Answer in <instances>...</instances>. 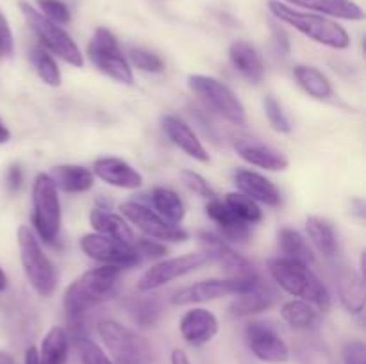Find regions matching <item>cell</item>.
Instances as JSON below:
<instances>
[{"mask_svg": "<svg viewBox=\"0 0 366 364\" xmlns=\"http://www.w3.org/2000/svg\"><path fill=\"white\" fill-rule=\"evenodd\" d=\"M20 9L24 13L25 20H27L29 27L38 36L39 43H41L46 52L54 54V56L66 61L68 64L75 68L84 66V57H82L81 49H79L77 43L71 39V36L61 25L50 21L49 18L43 16L39 11H36L27 2H21Z\"/></svg>", "mask_w": 366, "mask_h": 364, "instance_id": "cell-8", "label": "cell"}, {"mask_svg": "<svg viewBox=\"0 0 366 364\" xmlns=\"http://www.w3.org/2000/svg\"><path fill=\"white\" fill-rule=\"evenodd\" d=\"M0 364H16V363H14V359H13V355H11V353L0 350Z\"/></svg>", "mask_w": 366, "mask_h": 364, "instance_id": "cell-50", "label": "cell"}, {"mask_svg": "<svg viewBox=\"0 0 366 364\" xmlns=\"http://www.w3.org/2000/svg\"><path fill=\"white\" fill-rule=\"evenodd\" d=\"M93 175L106 184L120 189H138L143 184V175L120 157H100L93 163Z\"/></svg>", "mask_w": 366, "mask_h": 364, "instance_id": "cell-17", "label": "cell"}, {"mask_svg": "<svg viewBox=\"0 0 366 364\" xmlns=\"http://www.w3.org/2000/svg\"><path fill=\"white\" fill-rule=\"evenodd\" d=\"M343 364H366V350L361 339H352L343 346Z\"/></svg>", "mask_w": 366, "mask_h": 364, "instance_id": "cell-43", "label": "cell"}, {"mask_svg": "<svg viewBox=\"0 0 366 364\" xmlns=\"http://www.w3.org/2000/svg\"><path fill=\"white\" fill-rule=\"evenodd\" d=\"M234 184L239 193H243L257 203L275 207L282 202V195L277 186L257 171L238 170L234 173Z\"/></svg>", "mask_w": 366, "mask_h": 364, "instance_id": "cell-20", "label": "cell"}, {"mask_svg": "<svg viewBox=\"0 0 366 364\" xmlns=\"http://www.w3.org/2000/svg\"><path fill=\"white\" fill-rule=\"evenodd\" d=\"M99 338L114 364H152L154 350L145 335L117 320H102L97 325Z\"/></svg>", "mask_w": 366, "mask_h": 364, "instance_id": "cell-4", "label": "cell"}, {"mask_svg": "<svg viewBox=\"0 0 366 364\" xmlns=\"http://www.w3.org/2000/svg\"><path fill=\"white\" fill-rule=\"evenodd\" d=\"M293 77H295L297 84L313 98L327 100L332 95L331 81L318 68L299 64V66L293 68Z\"/></svg>", "mask_w": 366, "mask_h": 364, "instance_id": "cell-28", "label": "cell"}, {"mask_svg": "<svg viewBox=\"0 0 366 364\" xmlns=\"http://www.w3.org/2000/svg\"><path fill=\"white\" fill-rule=\"evenodd\" d=\"M81 250L93 261H99L104 266L132 268L139 263V256L134 248V243H125L120 239L109 238L104 234H86L81 238Z\"/></svg>", "mask_w": 366, "mask_h": 364, "instance_id": "cell-12", "label": "cell"}, {"mask_svg": "<svg viewBox=\"0 0 366 364\" xmlns=\"http://www.w3.org/2000/svg\"><path fill=\"white\" fill-rule=\"evenodd\" d=\"M24 364H39V352L38 346H29L25 350V357H24Z\"/></svg>", "mask_w": 366, "mask_h": 364, "instance_id": "cell-47", "label": "cell"}, {"mask_svg": "<svg viewBox=\"0 0 366 364\" xmlns=\"http://www.w3.org/2000/svg\"><path fill=\"white\" fill-rule=\"evenodd\" d=\"M229 59L231 64L234 66L236 71L243 75L247 81H250L252 84H259L264 77V63L263 57H261L259 50L249 41H238L232 43L229 46Z\"/></svg>", "mask_w": 366, "mask_h": 364, "instance_id": "cell-22", "label": "cell"}, {"mask_svg": "<svg viewBox=\"0 0 366 364\" xmlns=\"http://www.w3.org/2000/svg\"><path fill=\"white\" fill-rule=\"evenodd\" d=\"M120 211L122 216L136 225L147 238L170 243H182L188 239V232L184 228L172 225L149 206H143L139 202H125L120 206Z\"/></svg>", "mask_w": 366, "mask_h": 364, "instance_id": "cell-13", "label": "cell"}, {"mask_svg": "<svg viewBox=\"0 0 366 364\" xmlns=\"http://www.w3.org/2000/svg\"><path fill=\"white\" fill-rule=\"evenodd\" d=\"M288 4H295L297 7H304L322 16L342 18V20L360 21L365 18V11L354 0H285Z\"/></svg>", "mask_w": 366, "mask_h": 364, "instance_id": "cell-25", "label": "cell"}, {"mask_svg": "<svg viewBox=\"0 0 366 364\" xmlns=\"http://www.w3.org/2000/svg\"><path fill=\"white\" fill-rule=\"evenodd\" d=\"M38 6L43 16H46L54 24L63 25L71 20L70 9L63 0H38Z\"/></svg>", "mask_w": 366, "mask_h": 364, "instance_id": "cell-40", "label": "cell"}, {"mask_svg": "<svg viewBox=\"0 0 366 364\" xmlns=\"http://www.w3.org/2000/svg\"><path fill=\"white\" fill-rule=\"evenodd\" d=\"M281 318L295 330H307L317 323V310L306 300L293 298L281 307Z\"/></svg>", "mask_w": 366, "mask_h": 364, "instance_id": "cell-33", "label": "cell"}, {"mask_svg": "<svg viewBox=\"0 0 366 364\" xmlns=\"http://www.w3.org/2000/svg\"><path fill=\"white\" fill-rule=\"evenodd\" d=\"M77 348L82 364H114L111 357L89 338L77 339Z\"/></svg>", "mask_w": 366, "mask_h": 364, "instance_id": "cell-39", "label": "cell"}, {"mask_svg": "<svg viewBox=\"0 0 366 364\" xmlns=\"http://www.w3.org/2000/svg\"><path fill=\"white\" fill-rule=\"evenodd\" d=\"M134 248L138 252L139 259H161L168 253L167 246L161 241H156V239H136Z\"/></svg>", "mask_w": 366, "mask_h": 364, "instance_id": "cell-42", "label": "cell"}, {"mask_svg": "<svg viewBox=\"0 0 366 364\" xmlns=\"http://www.w3.org/2000/svg\"><path fill=\"white\" fill-rule=\"evenodd\" d=\"M11 139V131L7 128V125L4 123V120L0 118V145H6Z\"/></svg>", "mask_w": 366, "mask_h": 364, "instance_id": "cell-49", "label": "cell"}, {"mask_svg": "<svg viewBox=\"0 0 366 364\" xmlns=\"http://www.w3.org/2000/svg\"><path fill=\"white\" fill-rule=\"evenodd\" d=\"M25 175L20 164H11L6 171V186L11 193H18L24 186Z\"/></svg>", "mask_w": 366, "mask_h": 364, "instance_id": "cell-45", "label": "cell"}, {"mask_svg": "<svg viewBox=\"0 0 366 364\" xmlns=\"http://www.w3.org/2000/svg\"><path fill=\"white\" fill-rule=\"evenodd\" d=\"M31 59L32 63H34V68L36 71H38L39 79H41L46 86H50V88H59L61 82H63V77H61L59 66H57L56 59L50 56V52H46L45 49L36 46L31 52Z\"/></svg>", "mask_w": 366, "mask_h": 364, "instance_id": "cell-34", "label": "cell"}, {"mask_svg": "<svg viewBox=\"0 0 366 364\" xmlns=\"http://www.w3.org/2000/svg\"><path fill=\"white\" fill-rule=\"evenodd\" d=\"M263 106H264V114H267L268 121H270L274 131L281 132V134H288V132H292V123H290L285 109H282V106L277 102L275 96L272 95L264 96Z\"/></svg>", "mask_w": 366, "mask_h": 364, "instance_id": "cell-37", "label": "cell"}, {"mask_svg": "<svg viewBox=\"0 0 366 364\" xmlns=\"http://www.w3.org/2000/svg\"><path fill=\"white\" fill-rule=\"evenodd\" d=\"M261 282H263V278L259 277L257 271L250 275H242V277L209 278V280H200L179 289L172 295L170 302L174 305H192V303L211 302V300L224 298V296L242 295V293L257 288Z\"/></svg>", "mask_w": 366, "mask_h": 364, "instance_id": "cell-9", "label": "cell"}, {"mask_svg": "<svg viewBox=\"0 0 366 364\" xmlns=\"http://www.w3.org/2000/svg\"><path fill=\"white\" fill-rule=\"evenodd\" d=\"M50 178L57 189L64 193H86L95 184V175L81 164H57L50 171Z\"/></svg>", "mask_w": 366, "mask_h": 364, "instance_id": "cell-24", "label": "cell"}, {"mask_svg": "<svg viewBox=\"0 0 366 364\" xmlns=\"http://www.w3.org/2000/svg\"><path fill=\"white\" fill-rule=\"evenodd\" d=\"M89 223L95 228L97 234L109 236V238L120 239L125 243H134V232L129 227L127 221L124 220V216H118V214L111 213L107 209H100V207H93L92 213H89Z\"/></svg>", "mask_w": 366, "mask_h": 364, "instance_id": "cell-26", "label": "cell"}, {"mask_svg": "<svg viewBox=\"0 0 366 364\" xmlns=\"http://www.w3.org/2000/svg\"><path fill=\"white\" fill-rule=\"evenodd\" d=\"M224 202L231 207L232 213L243 220L245 223L254 225V223H259L263 220V211L261 207L257 206V202H254L252 198H249L247 195L243 193H227L224 198Z\"/></svg>", "mask_w": 366, "mask_h": 364, "instance_id": "cell-35", "label": "cell"}, {"mask_svg": "<svg viewBox=\"0 0 366 364\" xmlns=\"http://www.w3.org/2000/svg\"><path fill=\"white\" fill-rule=\"evenodd\" d=\"M275 38H277V46L281 52H288L290 50V43H288V38H286V34L282 31H279V29H275Z\"/></svg>", "mask_w": 366, "mask_h": 364, "instance_id": "cell-48", "label": "cell"}, {"mask_svg": "<svg viewBox=\"0 0 366 364\" xmlns=\"http://www.w3.org/2000/svg\"><path fill=\"white\" fill-rule=\"evenodd\" d=\"M7 284H9V280H7V275L6 271L0 268V293H4L7 289Z\"/></svg>", "mask_w": 366, "mask_h": 364, "instance_id": "cell-51", "label": "cell"}, {"mask_svg": "<svg viewBox=\"0 0 366 364\" xmlns=\"http://www.w3.org/2000/svg\"><path fill=\"white\" fill-rule=\"evenodd\" d=\"M161 127H163L168 139L177 148H181L186 156L195 161H200V163H209V153H207L206 146L202 145V141L197 138L193 128L184 120L174 116V114H164L161 118Z\"/></svg>", "mask_w": 366, "mask_h": 364, "instance_id": "cell-18", "label": "cell"}, {"mask_svg": "<svg viewBox=\"0 0 366 364\" xmlns=\"http://www.w3.org/2000/svg\"><path fill=\"white\" fill-rule=\"evenodd\" d=\"M245 343L254 357L268 364H285L290 360V346L264 321H250L245 327Z\"/></svg>", "mask_w": 366, "mask_h": 364, "instance_id": "cell-14", "label": "cell"}, {"mask_svg": "<svg viewBox=\"0 0 366 364\" xmlns=\"http://www.w3.org/2000/svg\"><path fill=\"white\" fill-rule=\"evenodd\" d=\"M129 63L132 64L134 68L138 70L145 71V74H159L163 71L164 63L157 54L149 52V50H143V49H132L129 52Z\"/></svg>", "mask_w": 366, "mask_h": 364, "instance_id": "cell-38", "label": "cell"}, {"mask_svg": "<svg viewBox=\"0 0 366 364\" xmlns=\"http://www.w3.org/2000/svg\"><path fill=\"white\" fill-rule=\"evenodd\" d=\"M188 88L206 106V109L220 116L222 120L232 125L247 123L245 106L225 82L209 75L193 74L188 77Z\"/></svg>", "mask_w": 366, "mask_h": 364, "instance_id": "cell-6", "label": "cell"}, {"mask_svg": "<svg viewBox=\"0 0 366 364\" xmlns=\"http://www.w3.org/2000/svg\"><path fill=\"white\" fill-rule=\"evenodd\" d=\"M206 214L218 225V228H220V234L218 236L224 241L245 243L250 238V225L239 220L224 200L217 198V196L207 200Z\"/></svg>", "mask_w": 366, "mask_h": 364, "instance_id": "cell-19", "label": "cell"}, {"mask_svg": "<svg viewBox=\"0 0 366 364\" xmlns=\"http://www.w3.org/2000/svg\"><path fill=\"white\" fill-rule=\"evenodd\" d=\"M218 318L204 307H193L186 310L179 321V332L182 339L192 346H204L218 334Z\"/></svg>", "mask_w": 366, "mask_h": 364, "instance_id": "cell-15", "label": "cell"}, {"mask_svg": "<svg viewBox=\"0 0 366 364\" xmlns=\"http://www.w3.org/2000/svg\"><path fill=\"white\" fill-rule=\"evenodd\" d=\"M279 245H281V250L288 259L299 261V263L304 264H313L315 263V253L311 250L310 243L306 241L302 234L295 228L285 227L279 231Z\"/></svg>", "mask_w": 366, "mask_h": 364, "instance_id": "cell-32", "label": "cell"}, {"mask_svg": "<svg viewBox=\"0 0 366 364\" xmlns=\"http://www.w3.org/2000/svg\"><path fill=\"white\" fill-rule=\"evenodd\" d=\"M152 206L154 211H156L159 216H163L164 220L170 221L172 225H181L182 220L186 216L184 203H182L181 196L170 188H156L152 191Z\"/></svg>", "mask_w": 366, "mask_h": 364, "instance_id": "cell-30", "label": "cell"}, {"mask_svg": "<svg viewBox=\"0 0 366 364\" xmlns=\"http://www.w3.org/2000/svg\"><path fill=\"white\" fill-rule=\"evenodd\" d=\"M88 57L95 64V68H99L104 75L113 81L120 82V84H132L134 81L131 63L124 56L117 36L109 29H97L88 45Z\"/></svg>", "mask_w": 366, "mask_h": 364, "instance_id": "cell-10", "label": "cell"}, {"mask_svg": "<svg viewBox=\"0 0 366 364\" xmlns=\"http://www.w3.org/2000/svg\"><path fill=\"white\" fill-rule=\"evenodd\" d=\"M207 263H211V257L209 253H206L204 250L202 252H192L184 253V256L159 261V263L154 264L152 268H149V270L139 277L138 291L149 293L154 291V289L163 288L168 282L177 280V278L199 270V268H202L204 264Z\"/></svg>", "mask_w": 366, "mask_h": 364, "instance_id": "cell-11", "label": "cell"}, {"mask_svg": "<svg viewBox=\"0 0 366 364\" xmlns=\"http://www.w3.org/2000/svg\"><path fill=\"white\" fill-rule=\"evenodd\" d=\"M236 152L245 163L252 166L263 168L268 171H285L290 166V159L270 145H264L261 141H250V139H242L234 145Z\"/></svg>", "mask_w": 366, "mask_h": 364, "instance_id": "cell-21", "label": "cell"}, {"mask_svg": "<svg viewBox=\"0 0 366 364\" xmlns=\"http://www.w3.org/2000/svg\"><path fill=\"white\" fill-rule=\"evenodd\" d=\"M170 364H192V363H189V357L184 350L175 348L170 355Z\"/></svg>", "mask_w": 366, "mask_h": 364, "instance_id": "cell-46", "label": "cell"}, {"mask_svg": "<svg viewBox=\"0 0 366 364\" xmlns=\"http://www.w3.org/2000/svg\"><path fill=\"white\" fill-rule=\"evenodd\" d=\"M120 277V268L100 266L75 278L63 296V307L68 320L77 325L88 310L113 298L117 295Z\"/></svg>", "mask_w": 366, "mask_h": 364, "instance_id": "cell-1", "label": "cell"}, {"mask_svg": "<svg viewBox=\"0 0 366 364\" xmlns=\"http://www.w3.org/2000/svg\"><path fill=\"white\" fill-rule=\"evenodd\" d=\"M340 300L350 314H361L365 309V282L363 275L347 271L338 282Z\"/></svg>", "mask_w": 366, "mask_h": 364, "instance_id": "cell-31", "label": "cell"}, {"mask_svg": "<svg viewBox=\"0 0 366 364\" xmlns=\"http://www.w3.org/2000/svg\"><path fill=\"white\" fill-rule=\"evenodd\" d=\"M277 293L268 288L264 282H261L257 288L242 293V295H236L234 302L229 305V313L234 318L254 316V314H261L272 309L277 303Z\"/></svg>", "mask_w": 366, "mask_h": 364, "instance_id": "cell-23", "label": "cell"}, {"mask_svg": "<svg viewBox=\"0 0 366 364\" xmlns=\"http://www.w3.org/2000/svg\"><path fill=\"white\" fill-rule=\"evenodd\" d=\"M181 178H182V182H184L186 188H188L189 191L195 193V195L202 196V198H207V200H211V198H214V196H217V195H214L213 188L209 186V182H207L206 178L202 177V175L197 173V171L182 170L181 171Z\"/></svg>", "mask_w": 366, "mask_h": 364, "instance_id": "cell-41", "label": "cell"}, {"mask_svg": "<svg viewBox=\"0 0 366 364\" xmlns=\"http://www.w3.org/2000/svg\"><path fill=\"white\" fill-rule=\"evenodd\" d=\"M199 239L204 252L209 253L211 261H217L220 266H224V270L229 271L231 277H242V275H250L256 271L245 257L239 256L236 250H232L229 243L224 241L218 234L200 232Z\"/></svg>", "mask_w": 366, "mask_h": 364, "instance_id": "cell-16", "label": "cell"}, {"mask_svg": "<svg viewBox=\"0 0 366 364\" xmlns=\"http://www.w3.org/2000/svg\"><path fill=\"white\" fill-rule=\"evenodd\" d=\"M18 250H20V263L25 271L29 284L32 285L39 296H50L57 288V271L52 261L49 259L41 248L38 236L25 225H20L16 231Z\"/></svg>", "mask_w": 366, "mask_h": 364, "instance_id": "cell-5", "label": "cell"}, {"mask_svg": "<svg viewBox=\"0 0 366 364\" xmlns=\"http://www.w3.org/2000/svg\"><path fill=\"white\" fill-rule=\"evenodd\" d=\"M68 334L63 327H52L45 334L39 352V364H66L68 360Z\"/></svg>", "mask_w": 366, "mask_h": 364, "instance_id": "cell-29", "label": "cell"}, {"mask_svg": "<svg viewBox=\"0 0 366 364\" xmlns=\"http://www.w3.org/2000/svg\"><path fill=\"white\" fill-rule=\"evenodd\" d=\"M306 232L315 248L325 257H332L338 252V236L335 227L327 220L318 216H307Z\"/></svg>", "mask_w": 366, "mask_h": 364, "instance_id": "cell-27", "label": "cell"}, {"mask_svg": "<svg viewBox=\"0 0 366 364\" xmlns=\"http://www.w3.org/2000/svg\"><path fill=\"white\" fill-rule=\"evenodd\" d=\"M268 7L277 20L292 25L300 34L320 43V45L335 50H345L350 46L349 32L331 18H325L317 13L297 11L281 0H268Z\"/></svg>", "mask_w": 366, "mask_h": 364, "instance_id": "cell-3", "label": "cell"}, {"mask_svg": "<svg viewBox=\"0 0 366 364\" xmlns=\"http://www.w3.org/2000/svg\"><path fill=\"white\" fill-rule=\"evenodd\" d=\"M129 313H131L134 323H138L139 327H154L161 316V303L157 298L136 300V302L129 307Z\"/></svg>", "mask_w": 366, "mask_h": 364, "instance_id": "cell-36", "label": "cell"}, {"mask_svg": "<svg viewBox=\"0 0 366 364\" xmlns=\"http://www.w3.org/2000/svg\"><path fill=\"white\" fill-rule=\"evenodd\" d=\"M14 50V39L13 32H11L7 18L0 13V61L9 57Z\"/></svg>", "mask_w": 366, "mask_h": 364, "instance_id": "cell-44", "label": "cell"}, {"mask_svg": "<svg viewBox=\"0 0 366 364\" xmlns=\"http://www.w3.org/2000/svg\"><path fill=\"white\" fill-rule=\"evenodd\" d=\"M61 200L49 173H38L32 184V223L43 243L52 245L61 232Z\"/></svg>", "mask_w": 366, "mask_h": 364, "instance_id": "cell-7", "label": "cell"}, {"mask_svg": "<svg viewBox=\"0 0 366 364\" xmlns=\"http://www.w3.org/2000/svg\"><path fill=\"white\" fill-rule=\"evenodd\" d=\"M268 271L277 285H281V289H285L292 296L306 300L324 313L331 309V293L327 285L311 270L310 264L299 263L288 257H275L268 261Z\"/></svg>", "mask_w": 366, "mask_h": 364, "instance_id": "cell-2", "label": "cell"}]
</instances>
